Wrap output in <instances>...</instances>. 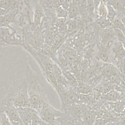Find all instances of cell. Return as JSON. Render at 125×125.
I'll return each mask as SVG.
<instances>
[{
  "label": "cell",
  "instance_id": "1",
  "mask_svg": "<svg viewBox=\"0 0 125 125\" xmlns=\"http://www.w3.org/2000/svg\"><path fill=\"white\" fill-rule=\"evenodd\" d=\"M28 80V92L30 106L38 113L41 109L43 104L48 102L44 86L31 63L28 62L25 74Z\"/></svg>",
  "mask_w": 125,
  "mask_h": 125
},
{
  "label": "cell",
  "instance_id": "2",
  "mask_svg": "<svg viewBox=\"0 0 125 125\" xmlns=\"http://www.w3.org/2000/svg\"><path fill=\"white\" fill-rule=\"evenodd\" d=\"M28 86V80L25 75L13 83L3 98L16 108L30 106Z\"/></svg>",
  "mask_w": 125,
  "mask_h": 125
},
{
  "label": "cell",
  "instance_id": "3",
  "mask_svg": "<svg viewBox=\"0 0 125 125\" xmlns=\"http://www.w3.org/2000/svg\"><path fill=\"white\" fill-rule=\"evenodd\" d=\"M38 114L42 121L46 123H51L59 120L63 114V111L56 109L48 102L43 104Z\"/></svg>",
  "mask_w": 125,
  "mask_h": 125
},
{
  "label": "cell",
  "instance_id": "4",
  "mask_svg": "<svg viewBox=\"0 0 125 125\" xmlns=\"http://www.w3.org/2000/svg\"><path fill=\"white\" fill-rule=\"evenodd\" d=\"M21 119L24 125H30L34 115L37 112L30 106L17 108Z\"/></svg>",
  "mask_w": 125,
  "mask_h": 125
},
{
  "label": "cell",
  "instance_id": "5",
  "mask_svg": "<svg viewBox=\"0 0 125 125\" xmlns=\"http://www.w3.org/2000/svg\"><path fill=\"white\" fill-rule=\"evenodd\" d=\"M112 53L116 63L118 60L125 59V49L121 42L118 41L114 43L112 48Z\"/></svg>",
  "mask_w": 125,
  "mask_h": 125
},
{
  "label": "cell",
  "instance_id": "6",
  "mask_svg": "<svg viewBox=\"0 0 125 125\" xmlns=\"http://www.w3.org/2000/svg\"><path fill=\"white\" fill-rule=\"evenodd\" d=\"M101 71L102 75L106 79L111 75H120L121 73L118 68L114 65L106 63L102 67Z\"/></svg>",
  "mask_w": 125,
  "mask_h": 125
},
{
  "label": "cell",
  "instance_id": "7",
  "mask_svg": "<svg viewBox=\"0 0 125 125\" xmlns=\"http://www.w3.org/2000/svg\"><path fill=\"white\" fill-rule=\"evenodd\" d=\"M110 57V47L109 43L107 44H103L102 43L99 46L98 57L103 62L107 63Z\"/></svg>",
  "mask_w": 125,
  "mask_h": 125
},
{
  "label": "cell",
  "instance_id": "8",
  "mask_svg": "<svg viewBox=\"0 0 125 125\" xmlns=\"http://www.w3.org/2000/svg\"><path fill=\"white\" fill-rule=\"evenodd\" d=\"M93 88L92 86L83 82H78L75 87V91L78 93L83 94H89L92 93Z\"/></svg>",
  "mask_w": 125,
  "mask_h": 125
},
{
  "label": "cell",
  "instance_id": "9",
  "mask_svg": "<svg viewBox=\"0 0 125 125\" xmlns=\"http://www.w3.org/2000/svg\"><path fill=\"white\" fill-rule=\"evenodd\" d=\"M115 34L112 27L106 28L102 34V43L107 44L114 38Z\"/></svg>",
  "mask_w": 125,
  "mask_h": 125
},
{
  "label": "cell",
  "instance_id": "10",
  "mask_svg": "<svg viewBox=\"0 0 125 125\" xmlns=\"http://www.w3.org/2000/svg\"><path fill=\"white\" fill-rule=\"evenodd\" d=\"M85 125H93L96 119V114L94 112L89 111L83 112V115Z\"/></svg>",
  "mask_w": 125,
  "mask_h": 125
},
{
  "label": "cell",
  "instance_id": "11",
  "mask_svg": "<svg viewBox=\"0 0 125 125\" xmlns=\"http://www.w3.org/2000/svg\"><path fill=\"white\" fill-rule=\"evenodd\" d=\"M104 98L109 102H113L118 101L122 96V93L120 92L112 90L104 95Z\"/></svg>",
  "mask_w": 125,
  "mask_h": 125
},
{
  "label": "cell",
  "instance_id": "12",
  "mask_svg": "<svg viewBox=\"0 0 125 125\" xmlns=\"http://www.w3.org/2000/svg\"><path fill=\"white\" fill-rule=\"evenodd\" d=\"M109 104L110 108L114 112L118 114L123 112L125 101H117L113 102H109Z\"/></svg>",
  "mask_w": 125,
  "mask_h": 125
},
{
  "label": "cell",
  "instance_id": "13",
  "mask_svg": "<svg viewBox=\"0 0 125 125\" xmlns=\"http://www.w3.org/2000/svg\"><path fill=\"white\" fill-rule=\"evenodd\" d=\"M34 16V22L37 24L40 23L41 20L43 16V11L41 6L38 3L36 5Z\"/></svg>",
  "mask_w": 125,
  "mask_h": 125
},
{
  "label": "cell",
  "instance_id": "14",
  "mask_svg": "<svg viewBox=\"0 0 125 125\" xmlns=\"http://www.w3.org/2000/svg\"><path fill=\"white\" fill-rule=\"evenodd\" d=\"M80 12V10L79 6L72 3L67 10V18L69 19H73L78 16Z\"/></svg>",
  "mask_w": 125,
  "mask_h": 125
},
{
  "label": "cell",
  "instance_id": "15",
  "mask_svg": "<svg viewBox=\"0 0 125 125\" xmlns=\"http://www.w3.org/2000/svg\"><path fill=\"white\" fill-rule=\"evenodd\" d=\"M97 26L101 29H106L111 26V23L106 18L100 17L96 21Z\"/></svg>",
  "mask_w": 125,
  "mask_h": 125
},
{
  "label": "cell",
  "instance_id": "16",
  "mask_svg": "<svg viewBox=\"0 0 125 125\" xmlns=\"http://www.w3.org/2000/svg\"><path fill=\"white\" fill-rule=\"evenodd\" d=\"M98 14L100 17L106 18L107 16V8L105 6L104 1L101 0L100 4L98 8Z\"/></svg>",
  "mask_w": 125,
  "mask_h": 125
},
{
  "label": "cell",
  "instance_id": "17",
  "mask_svg": "<svg viewBox=\"0 0 125 125\" xmlns=\"http://www.w3.org/2000/svg\"><path fill=\"white\" fill-rule=\"evenodd\" d=\"M111 27L112 28H117L121 30L125 35V26L122 21L121 20L115 19L111 22Z\"/></svg>",
  "mask_w": 125,
  "mask_h": 125
},
{
  "label": "cell",
  "instance_id": "18",
  "mask_svg": "<svg viewBox=\"0 0 125 125\" xmlns=\"http://www.w3.org/2000/svg\"><path fill=\"white\" fill-rule=\"evenodd\" d=\"M107 19L110 21L111 23L115 19L116 16V12L114 8L110 4H109L107 6Z\"/></svg>",
  "mask_w": 125,
  "mask_h": 125
},
{
  "label": "cell",
  "instance_id": "19",
  "mask_svg": "<svg viewBox=\"0 0 125 125\" xmlns=\"http://www.w3.org/2000/svg\"><path fill=\"white\" fill-rule=\"evenodd\" d=\"M107 79L112 83L117 85H120L123 82L120 77V75L118 74L111 75Z\"/></svg>",
  "mask_w": 125,
  "mask_h": 125
},
{
  "label": "cell",
  "instance_id": "20",
  "mask_svg": "<svg viewBox=\"0 0 125 125\" xmlns=\"http://www.w3.org/2000/svg\"><path fill=\"white\" fill-rule=\"evenodd\" d=\"M56 15L59 18H66L67 17V10L63 8L62 6L55 8Z\"/></svg>",
  "mask_w": 125,
  "mask_h": 125
},
{
  "label": "cell",
  "instance_id": "21",
  "mask_svg": "<svg viewBox=\"0 0 125 125\" xmlns=\"http://www.w3.org/2000/svg\"><path fill=\"white\" fill-rule=\"evenodd\" d=\"M103 87V95H105V94L107 93L109 91L114 90V87L115 85L109 81L107 80V81L104 82L102 84Z\"/></svg>",
  "mask_w": 125,
  "mask_h": 125
},
{
  "label": "cell",
  "instance_id": "22",
  "mask_svg": "<svg viewBox=\"0 0 125 125\" xmlns=\"http://www.w3.org/2000/svg\"><path fill=\"white\" fill-rule=\"evenodd\" d=\"M13 5L12 0H0V7L10 11V8Z\"/></svg>",
  "mask_w": 125,
  "mask_h": 125
},
{
  "label": "cell",
  "instance_id": "23",
  "mask_svg": "<svg viewBox=\"0 0 125 125\" xmlns=\"http://www.w3.org/2000/svg\"><path fill=\"white\" fill-rule=\"evenodd\" d=\"M102 118L106 123L115 122L117 120V118L111 113L108 111L104 112Z\"/></svg>",
  "mask_w": 125,
  "mask_h": 125
},
{
  "label": "cell",
  "instance_id": "24",
  "mask_svg": "<svg viewBox=\"0 0 125 125\" xmlns=\"http://www.w3.org/2000/svg\"><path fill=\"white\" fill-rule=\"evenodd\" d=\"M93 95L96 97H99L103 94V87L102 84H99L94 86L92 89Z\"/></svg>",
  "mask_w": 125,
  "mask_h": 125
},
{
  "label": "cell",
  "instance_id": "25",
  "mask_svg": "<svg viewBox=\"0 0 125 125\" xmlns=\"http://www.w3.org/2000/svg\"><path fill=\"white\" fill-rule=\"evenodd\" d=\"M0 125H13L7 115L4 112L0 113Z\"/></svg>",
  "mask_w": 125,
  "mask_h": 125
},
{
  "label": "cell",
  "instance_id": "26",
  "mask_svg": "<svg viewBox=\"0 0 125 125\" xmlns=\"http://www.w3.org/2000/svg\"><path fill=\"white\" fill-rule=\"evenodd\" d=\"M115 36L116 37L118 41L122 42L125 39V35L124 33L120 30L117 28H113Z\"/></svg>",
  "mask_w": 125,
  "mask_h": 125
},
{
  "label": "cell",
  "instance_id": "27",
  "mask_svg": "<svg viewBox=\"0 0 125 125\" xmlns=\"http://www.w3.org/2000/svg\"><path fill=\"white\" fill-rule=\"evenodd\" d=\"M86 9L90 14H93L95 9L94 0H87Z\"/></svg>",
  "mask_w": 125,
  "mask_h": 125
},
{
  "label": "cell",
  "instance_id": "28",
  "mask_svg": "<svg viewBox=\"0 0 125 125\" xmlns=\"http://www.w3.org/2000/svg\"><path fill=\"white\" fill-rule=\"evenodd\" d=\"M78 6L81 12H84L87 7V0H80Z\"/></svg>",
  "mask_w": 125,
  "mask_h": 125
},
{
  "label": "cell",
  "instance_id": "29",
  "mask_svg": "<svg viewBox=\"0 0 125 125\" xmlns=\"http://www.w3.org/2000/svg\"><path fill=\"white\" fill-rule=\"evenodd\" d=\"M67 27L69 31H72L75 29L76 27V22L74 21L70 20L67 23Z\"/></svg>",
  "mask_w": 125,
  "mask_h": 125
},
{
  "label": "cell",
  "instance_id": "30",
  "mask_svg": "<svg viewBox=\"0 0 125 125\" xmlns=\"http://www.w3.org/2000/svg\"><path fill=\"white\" fill-rule=\"evenodd\" d=\"M107 123L102 118H97L96 119L93 125H105Z\"/></svg>",
  "mask_w": 125,
  "mask_h": 125
},
{
  "label": "cell",
  "instance_id": "31",
  "mask_svg": "<svg viewBox=\"0 0 125 125\" xmlns=\"http://www.w3.org/2000/svg\"><path fill=\"white\" fill-rule=\"evenodd\" d=\"M54 0H42L43 5L46 6H52V3Z\"/></svg>",
  "mask_w": 125,
  "mask_h": 125
},
{
  "label": "cell",
  "instance_id": "32",
  "mask_svg": "<svg viewBox=\"0 0 125 125\" xmlns=\"http://www.w3.org/2000/svg\"><path fill=\"white\" fill-rule=\"evenodd\" d=\"M9 11L5 10L2 8L0 7V16H3L5 15L6 14H7Z\"/></svg>",
  "mask_w": 125,
  "mask_h": 125
},
{
  "label": "cell",
  "instance_id": "33",
  "mask_svg": "<svg viewBox=\"0 0 125 125\" xmlns=\"http://www.w3.org/2000/svg\"><path fill=\"white\" fill-rule=\"evenodd\" d=\"M120 77H121V79H122V81L125 83V74L121 73V74H120Z\"/></svg>",
  "mask_w": 125,
  "mask_h": 125
},
{
  "label": "cell",
  "instance_id": "34",
  "mask_svg": "<svg viewBox=\"0 0 125 125\" xmlns=\"http://www.w3.org/2000/svg\"><path fill=\"white\" fill-rule=\"evenodd\" d=\"M80 0H72V3L75 4H77L78 5H79V3L80 2Z\"/></svg>",
  "mask_w": 125,
  "mask_h": 125
},
{
  "label": "cell",
  "instance_id": "35",
  "mask_svg": "<svg viewBox=\"0 0 125 125\" xmlns=\"http://www.w3.org/2000/svg\"><path fill=\"white\" fill-rule=\"evenodd\" d=\"M105 125H117V124L115 123V122H113L107 123L106 124H105Z\"/></svg>",
  "mask_w": 125,
  "mask_h": 125
},
{
  "label": "cell",
  "instance_id": "36",
  "mask_svg": "<svg viewBox=\"0 0 125 125\" xmlns=\"http://www.w3.org/2000/svg\"><path fill=\"white\" fill-rule=\"evenodd\" d=\"M13 125H24L23 123H15L12 124Z\"/></svg>",
  "mask_w": 125,
  "mask_h": 125
},
{
  "label": "cell",
  "instance_id": "37",
  "mask_svg": "<svg viewBox=\"0 0 125 125\" xmlns=\"http://www.w3.org/2000/svg\"><path fill=\"white\" fill-rule=\"evenodd\" d=\"M121 21H122L123 22V23H124V24L125 26V16L123 17L122 18Z\"/></svg>",
  "mask_w": 125,
  "mask_h": 125
},
{
  "label": "cell",
  "instance_id": "38",
  "mask_svg": "<svg viewBox=\"0 0 125 125\" xmlns=\"http://www.w3.org/2000/svg\"><path fill=\"white\" fill-rule=\"evenodd\" d=\"M122 44H123V46L124 48L125 49V40L122 42Z\"/></svg>",
  "mask_w": 125,
  "mask_h": 125
},
{
  "label": "cell",
  "instance_id": "39",
  "mask_svg": "<svg viewBox=\"0 0 125 125\" xmlns=\"http://www.w3.org/2000/svg\"><path fill=\"white\" fill-rule=\"evenodd\" d=\"M122 74H125V64H124V68H123V71Z\"/></svg>",
  "mask_w": 125,
  "mask_h": 125
},
{
  "label": "cell",
  "instance_id": "40",
  "mask_svg": "<svg viewBox=\"0 0 125 125\" xmlns=\"http://www.w3.org/2000/svg\"><path fill=\"white\" fill-rule=\"evenodd\" d=\"M123 113H125V107H124V111H123Z\"/></svg>",
  "mask_w": 125,
  "mask_h": 125
}]
</instances>
